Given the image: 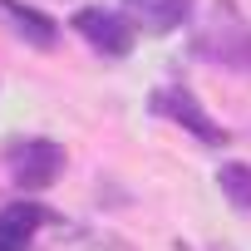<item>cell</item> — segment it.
Listing matches in <instances>:
<instances>
[{
	"mask_svg": "<svg viewBox=\"0 0 251 251\" xmlns=\"http://www.w3.org/2000/svg\"><path fill=\"white\" fill-rule=\"evenodd\" d=\"M74 35L79 40H89L99 54H108V59H123L133 50V40H138V25L128 20V15H118V10H103V5H84V10H74Z\"/></svg>",
	"mask_w": 251,
	"mask_h": 251,
	"instance_id": "cell-3",
	"label": "cell"
},
{
	"mask_svg": "<svg viewBox=\"0 0 251 251\" xmlns=\"http://www.w3.org/2000/svg\"><path fill=\"white\" fill-rule=\"evenodd\" d=\"M64 168V148L54 138H10L5 143V173L20 192H45Z\"/></svg>",
	"mask_w": 251,
	"mask_h": 251,
	"instance_id": "cell-1",
	"label": "cell"
},
{
	"mask_svg": "<svg viewBox=\"0 0 251 251\" xmlns=\"http://www.w3.org/2000/svg\"><path fill=\"white\" fill-rule=\"evenodd\" d=\"M50 222H59V217H50L40 202H10L0 212V251H25L35 241V231Z\"/></svg>",
	"mask_w": 251,
	"mask_h": 251,
	"instance_id": "cell-6",
	"label": "cell"
},
{
	"mask_svg": "<svg viewBox=\"0 0 251 251\" xmlns=\"http://www.w3.org/2000/svg\"><path fill=\"white\" fill-rule=\"evenodd\" d=\"M197 50L212 54L217 64H226V69H251V25L222 0L212 10V25L197 35Z\"/></svg>",
	"mask_w": 251,
	"mask_h": 251,
	"instance_id": "cell-2",
	"label": "cell"
},
{
	"mask_svg": "<svg viewBox=\"0 0 251 251\" xmlns=\"http://www.w3.org/2000/svg\"><path fill=\"white\" fill-rule=\"evenodd\" d=\"M217 187H222V197H226L236 212H251V168H246V163H226V168L217 173Z\"/></svg>",
	"mask_w": 251,
	"mask_h": 251,
	"instance_id": "cell-9",
	"label": "cell"
},
{
	"mask_svg": "<svg viewBox=\"0 0 251 251\" xmlns=\"http://www.w3.org/2000/svg\"><path fill=\"white\" fill-rule=\"evenodd\" d=\"M0 20H5L10 35L25 40L30 50H54V45H59V25H54L45 10L25 5V0H0Z\"/></svg>",
	"mask_w": 251,
	"mask_h": 251,
	"instance_id": "cell-5",
	"label": "cell"
},
{
	"mask_svg": "<svg viewBox=\"0 0 251 251\" xmlns=\"http://www.w3.org/2000/svg\"><path fill=\"white\" fill-rule=\"evenodd\" d=\"M118 5H123V15H128L138 30H148V35H173V30L187 20L192 0H118Z\"/></svg>",
	"mask_w": 251,
	"mask_h": 251,
	"instance_id": "cell-7",
	"label": "cell"
},
{
	"mask_svg": "<svg viewBox=\"0 0 251 251\" xmlns=\"http://www.w3.org/2000/svg\"><path fill=\"white\" fill-rule=\"evenodd\" d=\"M59 251H133V246L103 226H64L59 222Z\"/></svg>",
	"mask_w": 251,
	"mask_h": 251,
	"instance_id": "cell-8",
	"label": "cell"
},
{
	"mask_svg": "<svg viewBox=\"0 0 251 251\" xmlns=\"http://www.w3.org/2000/svg\"><path fill=\"white\" fill-rule=\"evenodd\" d=\"M148 108H153L158 118H173V123H182V128H187L197 143H207V148H222V143H226V128L207 118V108H202V103H197V99H192L182 84H163V89H153Z\"/></svg>",
	"mask_w": 251,
	"mask_h": 251,
	"instance_id": "cell-4",
	"label": "cell"
}]
</instances>
